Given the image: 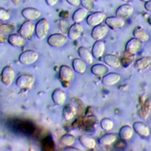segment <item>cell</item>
<instances>
[{
	"label": "cell",
	"instance_id": "10",
	"mask_svg": "<svg viewBox=\"0 0 151 151\" xmlns=\"http://www.w3.org/2000/svg\"><path fill=\"white\" fill-rule=\"evenodd\" d=\"M134 11L132 5L129 4H125L119 6L116 11V16L123 19L127 18L132 15Z\"/></svg>",
	"mask_w": 151,
	"mask_h": 151
},
{
	"label": "cell",
	"instance_id": "4",
	"mask_svg": "<svg viewBox=\"0 0 151 151\" xmlns=\"http://www.w3.org/2000/svg\"><path fill=\"white\" fill-rule=\"evenodd\" d=\"M15 72L14 69L10 65L4 67L1 73V81L5 86H10L14 80Z\"/></svg>",
	"mask_w": 151,
	"mask_h": 151
},
{
	"label": "cell",
	"instance_id": "3",
	"mask_svg": "<svg viewBox=\"0 0 151 151\" xmlns=\"http://www.w3.org/2000/svg\"><path fill=\"white\" fill-rule=\"evenodd\" d=\"M35 25L34 24L29 20H27L23 22L21 25L19 30L18 34L22 36L25 39L30 38L35 32Z\"/></svg>",
	"mask_w": 151,
	"mask_h": 151
},
{
	"label": "cell",
	"instance_id": "19",
	"mask_svg": "<svg viewBox=\"0 0 151 151\" xmlns=\"http://www.w3.org/2000/svg\"><path fill=\"white\" fill-rule=\"evenodd\" d=\"M51 97L54 103L57 105H62L66 99L65 92L59 88H56L53 91Z\"/></svg>",
	"mask_w": 151,
	"mask_h": 151
},
{
	"label": "cell",
	"instance_id": "34",
	"mask_svg": "<svg viewBox=\"0 0 151 151\" xmlns=\"http://www.w3.org/2000/svg\"><path fill=\"white\" fill-rule=\"evenodd\" d=\"M80 4L88 11L92 10L94 6V0H80Z\"/></svg>",
	"mask_w": 151,
	"mask_h": 151
},
{
	"label": "cell",
	"instance_id": "22",
	"mask_svg": "<svg viewBox=\"0 0 151 151\" xmlns=\"http://www.w3.org/2000/svg\"><path fill=\"white\" fill-rule=\"evenodd\" d=\"M103 60L105 64L113 68H117L121 64L120 59L116 55L111 54H108L104 55Z\"/></svg>",
	"mask_w": 151,
	"mask_h": 151
},
{
	"label": "cell",
	"instance_id": "23",
	"mask_svg": "<svg viewBox=\"0 0 151 151\" xmlns=\"http://www.w3.org/2000/svg\"><path fill=\"white\" fill-rule=\"evenodd\" d=\"M133 129L129 125L123 126L119 131V136L123 140L130 139L133 134Z\"/></svg>",
	"mask_w": 151,
	"mask_h": 151
},
{
	"label": "cell",
	"instance_id": "36",
	"mask_svg": "<svg viewBox=\"0 0 151 151\" xmlns=\"http://www.w3.org/2000/svg\"><path fill=\"white\" fill-rule=\"evenodd\" d=\"M66 1L74 6H78L80 5V0H66Z\"/></svg>",
	"mask_w": 151,
	"mask_h": 151
},
{
	"label": "cell",
	"instance_id": "31",
	"mask_svg": "<svg viewBox=\"0 0 151 151\" xmlns=\"http://www.w3.org/2000/svg\"><path fill=\"white\" fill-rule=\"evenodd\" d=\"M75 137L69 133H66L63 135L60 139V143L65 146H71L75 142Z\"/></svg>",
	"mask_w": 151,
	"mask_h": 151
},
{
	"label": "cell",
	"instance_id": "13",
	"mask_svg": "<svg viewBox=\"0 0 151 151\" xmlns=\"http://www.w3.org/2000/svg\"><path fill=\"white\" fill-rule=\"evenodd\" d=\"M74 71L73 69L68 65H62L60 67L59 76L61 80L66 82H69L74 77Z\"/></svg>",
	"mask_w": 151,
	"mask_h": 151
},
{
	"label": "cell",
	"instance_id": "16",
	"mask_svg": "<svg viewBox=\"0 0 151 151\" xmlns=\"http://www.w3.org/2000/svg\"><path fill=\"white\" fill-rule=\"evenodd\" d=\"M8 42L9 44L16 47H21L25 44V38L19 34H11L8 37Z\"/></svg>",
	"mask_w": 151,
	"mask_h": 151
},
{
	"label": "cell",
	"instance_id": "9",
	"mask_svg": "<svg viewBox=\"0 0 151 151\" xmlns=\"http://www.w3.org/2000/svg\"><path fill=\"white\" fill-rule=\"evenodd\" d=\"M142 43V42L139 40L134 37L132 38L127 42L125 46V50L128 54L134 55L140 50Z\"/></svg>",
	"mask_w": 151,
	"mask_h": 151
},
{
	"label": "cell",
	"instance_id": "5",
	"mask_svg": "<svg viewBox=\"0 0 151 151\" xmlns=\"http://www.w3.org/2000/svg\"><path fill=\"white\" fill-rule=\"evenodd\" d=\"M67 41V38L62 34L55 33L50 35L47 39V43L52 47H60Z\"/></svg>",
	"mask_w": 151,
	"mask_h": 151
},
{
	"label": "cell",
	"instance_id": "17",
	"mask_svg": "<svg viewBox=\"0 0 151 151\" xmlns=\"http://www.w3.org/2000/svg\"><path fill=\"white\" fill-rule=\"evenodd\" d=\"M120 80V76L116 73H109L103 76L102 83L106 86H111L116 84Z\"/></svg>",
	"mask_w": 151,
	"mask_h": 151
},
{
	"label": "cell",
	"instance_id": "26",
	"mask_svg": "<svg viewBox=\"0 0 151 151\" xmlns=\"http://www.w3.org/2000/svg\"><path fill=\"white\" fill-rule=\"evenodd\" d=\"M88 13V10L83 8H79L76 9L73 15L72 19L74 22L79 23L84 20V19L86 17Z\"/></svg>",
	"mask_w": 151,
	"mask_h": 151
},
{
	"label": "cell",
	"instance_id": "40",
	"mask_svg": "<svg viewBox=\"0 0 151 151\" xmlns=\"http://www.w3.org/2000/svg\"><path fill=\"white\" fill-rule=\"evenodd\" d=\"M11 1L12 2V4L17 6H19L22 2V0H11Z\"/></svg>",
	"mask_w": 151,
	"mask_h": 151
},
{
	"label": "cell",
	"instance_id": "8",
	"mask_svg": "<svg viewBox=\"0 0 151 151\" xmlns=\"http://www.w3.org/2000/svg\"><path fill=\"white\" fill-rule=\"evenodd\" d=\"M108 27L106 24H99L93 28L91 33V37L95 40H101L107 34Z\"/></svg>",
	"mask_w": 151,
	"mask_h": 151
},
{
	"label": "cell",
	"instance_id": "24",
	"mask_svg": "<svg viewBox=\"0 0 151 151\" xmlns=\"http://www.w3.org/2000/svg\"><path fill=\"white\" fill-rule=\"evenodd\" d=\"M76 114V109L71 104H66L63 110V116L67 120H72Z\"/></svg>",
	"mask_w": 151,
	"mask_h": 151
},
{
	"label": "cell",
	"instance_id": "37",
	"mask_svg": "<svg viewBox=\"0 0 151 151\" xmlns=\"http://www.w3.org/2000/svg\"><path fill=\"white\" fill-rule=\"evenodd\" d=\"M6 41H8V37L6 36V34L0 32V43H4Z\"/></svg>",
	"mask_w": 151,
	"mask_h": 151
},
{
	"label": "cell",
	"instance_id": "15",
	"mask_svg": "<svg viewBox=\"0 0 151 151\" xmlns=\"http://www.w3.org/2000/svg\"><path fill=\"white\" fill-rule=\"evenodd\" d=\"M105 50V44L103 41L97 40L93 44L91 50L93 56L95 58H100L104 54Z\"/></svg>",
	"mask_w": 151,
	"mask_h": 151
},
{
	"label": "cell",
	"instance_id": "12",
	"mask_svg": "<svg viewBox=\"0 0 151 151\" xmlns=\"http://www.w3.org/2000/svg\"><path fill=\"white\" fill-rule=\"evenodd\" d=\"M22 17L27 20H35L40 17L41 12L37 8L32 7H27L24 8L21 11Z\"/></svg>",
	"mask_w": 151,
	"mask_h": 151
},
{
	"label": "cell",
	"instance_id": "29",
	"mask_svg": "<svg viewBox=\"0 0 151 151\" xmlns=\"http://www.w3.org/2000/svg\"><path fill=\"white\" fill-rule=\"evenodd\" d=\"M108 70L107 67L103 64H96L91 68V73L97 76H103L107 73Z\"/></svg>",
	"mask_w": 151,
	"mask_h": 151
},
{
	"label": "cell",
	"instance_id": "18",
	"mask_svg": "<svg viewBox=\"0 0 151 151\" xmlns=\"http://www.w3.org/2000/svg\"><path fill=\"white\" fill-rule=\"evenodd\" d=\"M133 129L136 133L142 137H147L150 134V130L147 126L141 122H135L133 124Z\"/></svg>",
	"mask_w": 151,
	"mask_h": 151
},
{
	"label": "cell",
	"instance_id": "14",
	"mask_svg": "<svg viewBox=\"0 0 151 151\" xmlns=\"http://www.w3.org/2000/svg\"><path fill=\"white\" fill-rule=\"evenodd\" d=\"M83 31V27L79 23L75 22L68 29V37L71 40H75L80 37Z\"/></svg>",
	"mask_w": 151,
	"mask_h": 151
},
{
	"label": "cell",
	"instance_id": "28",
	"mask_svg": "<svg viewBox=\"0 0 151 151\" xmlns=\"http://www.w3.org/2000/svg\"><path fill=\"white\" fill-rule=\"evenodd\" d=\"M72 64L74 70L78 73L83 74L86 70V63L81 58L74 59Z\"/></svg>",
	"mask_w": 151,
	"mask_h": 151
},
{
	"label": "cell",
	"instance_id": "41",
	"mask_svg": "<svg viewBox=\"0 0 151 151\" xmlns=\"http://www.w3.org/2000/svg\"><path fill=\"white\" fill-rule=\"evenodd\" d=\"M139 1H142V2H147V1H149V0H139Z\"/></svg>",
	"mask_w": 151,
	"mask_h": 151
},
{
	"label": "cell",
	"instance_id": "33",
	"mask_svg": "<svg viewBox=\"0 0 151 151\" xmlns=\"http://www.w3.org/2000/svg\"><path fill=\"white\" fill-rule=\"evenodd\" d=\"M100 126L104 130H110L113 127V122L109 118H103L100 122Z\"/></svg>",
	"mask_w": 151,
	"mask_h": 151
},
{
	"label": "cell",
	"instance_id": "6",
	"mask_svg": "<svg viewBox=\"0 0 151 151\" xmlns=\"http://www.w3.org/2000/svg\"><path fill=\"white\" fill-rule=\"evenodd\" d=\"M106 19V15L101 11L93 12L87 16L86 18L87 24L91 27H95L100 24Z\"/></svg>",
	"mask_w": 151,
	"mask_h": 151
},
{
	"label": "cell",
	"instance_id": "21",
	"mask_svg": "<svg viewBox=\"0 0 151 151\" xmlns=\"http://www.w3.org/2000/svg\"><path fill=\"white\" fill-rule=\"evenodd\" d=\"M78 55L86 64H91L93 61V56L92 53L86 47H80L78 50Z\"/></svg>",
	"mask_w": 151,
	"mask_h": 151
},
{
	"label": "cell",
	"instance_id": "2",
	"mask_svg": "<svg viewBox=\"0 0 151 151\" xmlns=\"http://www.w3.org/2000/svg\"><path fill=\"white\" fill-rule=\"evenodd\" d=\"M38 58V53L32 50H28L22 52L19 56V62L24 65H30L34 63Z\"/></svg>",
	"mask_w": 151,
	"mask_h": 151
},
{
	"label": "cell",
	"instance_id": "20",
	"mask_svg": "<svg viewBox=\"0 0 151 151\" xmlns=\"http://www.w3.org/2000/svg\"><path fill=\"white\" fill-rule=\"evenodd\" d=\"M151 65V57H143L138 59L134 63V68L137 71H143Z\"/></svg>",
	"mask_w": 151,
	"mask_h": 151
},
{
	"label": "cell",
	"instance_id": "7",
	"mask_svg": "<svg viewBox=\"0 0 151 151\" xmlns=\"http://www.w3.org/2000/svg\"><path fill=\"white\" fill-rule=\"evenodd\" d=\"M34 83V77L30 74H21L16 80L17 86L21 88H30Z\"/></svg>",
	"mask_w": 151,
	"mask_h": 151
},
{
	"label": "cell",
	"instance_id": "1",
	"mask_svg": "<svg viewBox=\"0 0 151 151\" xmlns=\"http://www.w3.org/2000/svg\"><path fill=\"white\" fill-rule=\"evenodd\" d=\"M50 25L49 22L46 18H42L40 19L35 25V35L39 40L44 39L50 30Z\"/></svg>",
	"mask_w": 151,
	"mask_h": 151
},
{
	"label": "cell",
	"instance_id": "11",
	"mask_svg": "<svg viewBox=\"0 0 151 151\" xmlns=\"http://www.w3.org/2000/svg\"><path fill=\"white\" fill-rule=\"evenodd\" d=\"M104 22L105 24L111 29H116L122 28L124 25V19L117 16H111L106 18Z\"/></svg>",
	"mask_w": 151,
	"mask_h": 151
},
{
	"label": "cell",
	"instance_id": "32",
	"mask_svg": "<svg viewBox=\"0 0 151 151\" xmlns=\"http://www.w3.org/2000/svg\"><path fill=\"white\" fill-rule=\"evenodd\" d=\"M15 29L14 25L6 23L0 24V32L5 34H11Z\"/></svg>",
	"mask_w": 151,
	"mask_h": 151
},
{
	"label": "cell",
	"instance_id": "42",
	"mask_svg": "<svg viewBox=\"0 0 151 151\" xmlns=\"http://www.w3.org/2000/svg\"><path fill=\"white\" fill-rule=\"evenodd\" d=\"M122 1H123V2H127L128 0H122Z\"/></svg>",
	"mask_w": 151,
	"mask_h": 151
},
{
	"label": "cell",
	"instance_id": "39",
	"mask_svg": "<svg viewBox=\"0 0 151 151\" xmlns=\"http://www.w3.org/2000/svg\"><path fill=\"white\" fill-rule=\"evenodd\" d=\"M46 4L50 6H54L58 1V0H45Z\"/></svg>",
	"mask_w": 151,
	"mask_h": 151
},
{
	"label": "cell",
	"instance_id": "25",
	"mask_svg": "<svg viewBox=\"0 0 151 151\" xmlns=\"http://www.w3.org/2000/svg\"><path fill=\"white\" fill-rule=\"evenodd\" d=\"M133 37L142 42H145L149 40V36L147 32L141 27H136L133 31Z\"/></svg>",
	"mask_w": 151,
	"mask_h": 151
},
{
	"label": "cell",
	"instance_id": "30",
	"mask_svg": "<svg viewBox=\"0 0 151 151\" xmlns=\"http://www.w3.org/2000/svg\"><path fill=\"white\" fill-rule=\"evenodd\" d=\"M117 139L116 134L114 133H106L102 136L99 140L101 145L107 146L113 143Z\"/></svg>",
	"mask_w": 151,
	"mask_h": 151
},
{
	"label": "cell",
	"instance_id": "27",
	"mask_svg": "<svg viewBox=\"0 0 151 151\" xmlns=\"http://www.w3.org/2000/svg\"><path fill=\"white\" fill-rule=\"evenodd\" d=\"M79 142L82 146L87 149H93L96 144L95 140L87 135H81L80 136Z\"/></svg>",
	"mask_w": 151,
	"mask_h": 151
},
{
	"label": "cell",
	"instance_id": "38",
	"mask_svg": "<svg viewBox=\"0 0 151 151\" xmlns=\"http://www.w3.org/2000/svg\"><path fill=\"white\" fill-rule=\"evenodd\" d=\"M146 11L149 12H151V0H149L145 3L144 5Z\"/></svg>",
	"mask_w": 151,
	"mask_h": 151
},
{
	"label": "cell",
	"instance_id": "35",
	"mask_svg": "<svg viewBox=\"0 0 151 151\" xmlns=\"http://www.w3.org/2000/svg\"><path fill=\"white\" fill-rule=\"evenodd\" d=\"M11 17V14L7 9L0 7V21H5L8 20Z\"/></svg>",
	"mask_w": 151,
	"mask_h": 151
}]
</instances>
